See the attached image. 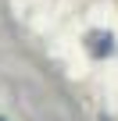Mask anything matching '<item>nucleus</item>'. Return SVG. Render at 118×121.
<instances>
[{"label":"nucleus","mask_w":118,"mask_h":121,"mask_svg":"<svg viewBox=\"0 0 118 121\" xmlns=\"http://www.w3.org/2000/svg\"><path fill=\"white\" fill-rule=\"evenodd\" d=\"M86 46H90L97 57H107V53L114 50V43H111V36H107V32H90V36H86Z\"/></svg>","instance_id":"obj_1"},{"label":"nucleus","mask_w":118,"mask_h":121,"mask_svg":"<svg viewBox=\"0 0 118 121\" xmlns=\"http://www.w3.org/2000/svg\"><path fill=\"white\" fill-rule=\"evenodd\" d=\"M0 121H4V117H0Z\"/></svg>","instance_id":"obj_2"}]
</instances>
